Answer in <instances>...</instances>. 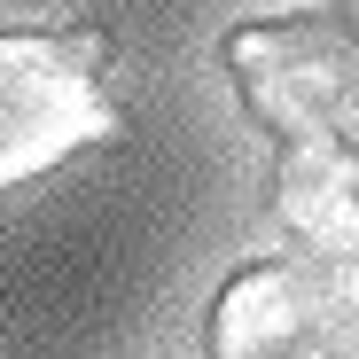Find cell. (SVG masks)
Returning a JSON list of instances; mask_svg holds the SVG:
<instances>
[{
	"instance_id": "cell-1",
	"label": "cell",
	"mask_w": 359,
	"mask_h": 359,
	"mask_svg": "<svg viewBox=\"0 0 359 359\" xmlns=\"http://www.w3.org/2000/svg\"><path fill=\"white\" fill-rule=\"evenodd\" d=\"M109 133L117 109L102 94V32H0V188H24Z\"/></svg>"
},
{
	"instance_id": "cell-2",
	"label": "cell",
	"mask_w": 359,
	"mask_h": 359,
	"mask_svg": "<svg viewBox=\"0 0 359 359\" xmlns=\"http://www.w3.org/2000/svg\"><path fill=\"white\" fill-rule=\"evenodd\" d=\"M226 71H234L243 109L281 141L344 133L359 117V39L344 32V16L234 24L226 32Z\"/></svg>"
},
{
	"instance_id": "cell-3",
	"label": "cell",
	"mask_w": 359,
	"mask_h": 359,
	"mask_svg": "<svg viewBox=\"0 0 359 359\" xmlns=\"http://www.w3.org/2000/svg\"><path fill=\"white\" fill-rule=\"evenodd\" d=\"M211 359H359V289L320 258L243 266L203 328Z\"/></svg>"
},
{
	"instance_id": "cell-4",
	"label": "cell",
	"mask_w": 359,
	"mask_h": 359,
	"mask_svg": "<svg viewBox=\"0 0 359 359\" xmlns=\"http://www.w3.org/2000/svg\"><path fill=\"white\" fill-rule=\"evenodd\" d=\"M273 226L320 266H359V141L305 133L273 156Z\"/></svg>"
},
{
	"instance_id": "cell-5",
	"label": "cell",
	"mask_w": 359,
	"mask_h": 359,
	"mask_svg": "<svg viewBox=\"0 0 359 359\" xmlns=\"http://www.w3.org/2000/svg\"><path fill=\"white\" fill-rule=\"evenodd\" d=\"M336 16H344V32L359 39V0H336Z\"/></svg>"
}]
</instances>
